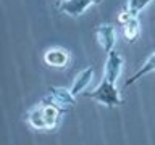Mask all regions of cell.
<instances>
[{"label":"cell","instance_id":"1","mask_svg":"<svg viewBox=\"0 0 155 145\" xmlns=\"http://www.w3.org/2000/svg\"><path fill=\"white\" fill-rule=\"evenodd\" d=\"M65 108L60 106L58 103L53 102L50 97L48 100L41 102L39 105H36L34 108L29 110V113L26 114L28 123L31 127L37 129V130H52L55 129L58 123H60L61 114L65 113Z\"/></svg>","mask_w":155,"mask_h":145},{"label":"cell","instance_id":"2","mask_svg":"<svg viewBox=\"0 0 155 145\" xmlns=\"http://www.w3.org/2000/svg\"><path fill=\"white\" fill-rule=\"evenodd\" d=\"M84 95L89 97V98L97 100L99 103L108 106V108L120 106L121 103H123V100H121V97H120V92H118V89H116V82H111L108 79H105V77L94 90L84 92Z\"/></svg>","mask_w":155,"mask_h":145},{"label":"cell","instance_id":"3","mask_svg":"<svg viewBox=\"0 0 155 145\" xmlns=\"http://www.w3.org/2000/svg\"><path fill=\"white\" fill-rule=\"evenodd\" d=\"M44 61L52 68H58V69H65L71 63V55L70 52L60 47H53L44 53Z\"/></svg>","mask_w":155,"mask_h":145},{"label":"cell","instance_id":"4","mask_svg":"<svg viewBox=\"0 0 155 145\" xmlns=\"http://www.w3.org/2000/svg\"><path fill=\"white\" fill-rule=\"evenodd\" d=\"M121 69H123V56L120 55L116 50L108 52V56H107V63H105V79H108L111 82H116L118 76L121 74Z\"/></svg>","mask_w":155,"mask_h":145},{"label":"cell","instance_id":"5","mask_svg":"<svg viewBox=\"0 0 155 145\" xmlns=\"http://www.w3.org/2000/svg\"><path fill=\"white\" fill-rule=\"evenodd\" d=\"M97 39H99V44L104 50L108 53L111 50H115V42H116V31L115 26L111 24H102L95 29Z\"/></svg>","mask_w":155,"mask_h":145},{"label":"cell","instance_id":"6","mask_svg":"<svg viewBox=\"0 0 155 145\" xmlns=\"http://www.w3.org/2000/svg\"><path fill=\"white\" fill-rule=\"evenodd\" d=\"M92 77H94V68L89 66V68H84L79 74L76 76V79L74 82H73V85H71V94L78 97L79 94H84V90H86V87L91 84V81H92Z\"/></svg>","mask_w":155,"mask_h":145},{"label":"cell","instance_id":"7","mask_svg":"<svg viewBox=\"0 0 155 145\" xmlns=\"http://www.w3.org/2000/svg\"><path fill=\"white\" fill-rule=\"evenodd\" d=\"M94 2L95 0H65L61 3V11L70 14V16H79Z\"/></svg>","mask_w":155,"mask_h":145},{"label":"cell","instance_id":"8","mask_svg":"<svg viewBox=\"0 0 155 145\" xmlns=\"http://www.w3.org/2000/svg\"><path fill=\"white\" fill-rule=\"evenodd\" d=\"M50 97L53 98L55 103L63 106L65 110H68L70 106L74 105V98H76L71 94V90L65 89V87H50Z\"/></svg>","mask_w":155,"mask_h":145},{"label":"cell","instance_id":"9","mask_svg":"<svg viewBox=\"0 0 155 145\" xmlns=\"http://www.w3.org/2000/svg\"><path fill=\"white\" fill-rule=\"evenodd\" d=\"M155 71V52L150 55L147 60H145V63L142 66H140V69L139 71H136L131 77H128L126 79V82H124V87H129V85H133L136 81H139L140 77H144V76H147V74H150V72H153Z\"/></svg>","mask_w":155,"mask_h":145},{"label":"cell","instance_id":"10","mask_svg":"<svg viewBox=\"0 0 155 145\" xmlns=\"http://www.w3.org/2000/svg\"><path fill=\"white\" fill-rule=\"evenodd\" d=\"M123 34L126 37L128 42H136V39L139 37L140 34V23H139V18L137 16H131L129 21H126L123 24Z\"/></svg>","mask_w":155,"mask_h":145},{"label":"cell","instance_id":"11","mask_svg":"<svg viewBox=\"0 0 155 145\" xmlns=\"http://www.w3.org/2000/svg\"><path fill=\"white\" fill-rule=\"evenodd\" d=\"M150 2H152V0H128V10H129L131 14L137 16Z\"/></svg>","mask_w":155,"mask_h":145},{"label":"cell","instance_id":"12","mask_svg":"<svg viewBox=\"0 0 155 145\" xmlns=\"http://www.w3.org/2000/svg\"><path fill=\"white\" fill-rule=\"evenodd\" d=\"M55 2H57V3H61V2H63V0H55Z\"/></svg>","mask_w":155,"mask_h":145}]
</instances>
